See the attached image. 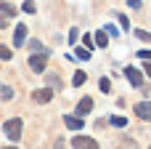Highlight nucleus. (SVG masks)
I'll return each instance as SVG.
<instances>
[{
  "instance_id": "1",
  "label": "nucleus",
  "mask_w": 151,
  "mask_h": 149,
  "mask_svg": "<svg viewBox=\"0 0 151 149\" xmlns=\"http://www.w3.org/2000/svg\"><path fill=\"white\" fill-rule=\"evenodd\" d=\"M45 64H48V51H35L32 56H29V69L32 72H45Z\"/></svg>"
},
{
  "instance_id": "2",
  "label": "nucleus",
  "mask_w": 151,
  "mask_h": 149,
  "mask_svg": "<svg viewBox=\"0 0 151 149\" xmlns=\"http://www.w3.org/2000/svg\"><path fill=\"white\" fill-rule=\"evenodd\" d=\"M3 131H5V136H8L11 141H19V139H21V120H19V117H11V120L3 125Z\"/></svg>"
},
{
  "instance_id": "3",
  "label": "nucleus",
  "mask_w": 151,
  "mask_h": 149,
  "mask_svg": "<svg viewBox=\"0 0 151 149\" xmlns=\"http://www.w3.org/2000/svg\"><path fill=\"white\" fill-rule=\"evenodd\" d=\"M72 147L74 149H98V141L90 139V136H74L72 139Z\"/></svg>"
},
{
  "instance_id": "4",
  "label": "nucleus",
  "mask_w": 151,
  "mask_h": 149,
  "mask_svg": "<svg viewBox=\"0 0 151 149\" xmlns=\"http://www.w3.org/2000/svg\"><path fill=\"white\" fill-rule=\"evenodd\" d=\"M133 109H135V115L141 120H151V101H138Z\"/></svg>"
},
{
  "instance_id": "5",
  "label": "nucleus",
  "mask_w": 151,
  "mask_h": 149,
  "mask_svg": "<svg viewBox=\"0 0 151 149\" xmlns=\"http://www.w3.org/2000/svg\"><path fill=\"white\" fill-rule=\"evenodd\" d=\"M125 77H127V80H130L135 88H141V85H143V75H141L135 67H127V69H125Z\"/></svg>"
},
{
  "instance_id": "6",
  "label": "nucleus",
  "mask_w": 151,
  "mask_h": 149,
  "mask_svg": "<svg viewBox=\"0 0 151 149\" xmlns=\"http://www.w3.org/2000/svg\"><path fill=\"white\" fill-rule=\"evenodd\" d=\"M32 99H35L37 104H48V101L53 99V91H50V88H40V91L32 93Z\"/></svg>"
},
{
  "instance_id": "7",
  "label": "nucleus",
  "mask_w": 151,
  "mask_h": 149,
  "mask_svg": "<svg viewBox=\"0 0 151 149\" xmlns=\"http://www.w3.org/2000/svg\"><path fill=\"white\" fill-rule=\"evenodd\" d=\"M64 123H66V128H72V131H80V128L85 125V120H82L80 115H66Z\"/></svg>"
},
{
  "instance_id": "8",
  "label": "nucleus",
  "mask_w": 151,
  "mask_h": 149,
  "mask_svg": "<svg viewBox=\"0 0 151 149\" xmlns=\"http://www.w3.org/2000/svg\"><path fill=\"white\" fill-rule=\"evenodd\" d=\"M24 40H27V27H24V24H19V27H16V32H13V45H16V48H21V45H24Z\"/></svg>"
},
{
  "instance_id": "9",
  "label": "nucleus",
  "mask_w": 151,
  "mask_h": 149,
  "mask_svg": "<svg viewBox=\"0 0 151 149\" xmlns=\"http://www.w3.org/2000/svg\"><path fill=\"white\" fill-rule=\"evenodd\" d=\"M90 109H93V99H90V96H85V99H80V104H77V115L82 117V115H88Z\"/></svg>"
},
{
  "instance_id": "10",
  "label": "nucleus",
  "mask_w": 151,
  "mask_h": 149,
  "mask_svg": "<svg viewBox=\"0 0 151 149\" xmlns=\"http://www.w3.org/2000/svg\"><path fill=\"white\" fill-rule=\"evenodd\" d=\"M96 45H98V48H106V45H109V32H106V29L96 32Z\"/></svg>"
},
{
  "instance_id": "11",
  "label": "nucleus",
  "mask_w": 151,
  "mask_h": 149,
  "mask_svg": "<svg viewBox=\"0 0 151 149\" xmlns=\"http://www.w3.org/2000/svg\"><path fill=\"white\" fill-rule=\"evenodd\" d=\"M85 80H88V75H85L82 69H77V72H74V77H72V83H74L77 88H80V85H85Z\"/></svg>"
},
{
  "instance_id": "12",
  "label": "nucleus",
  "mask_w": 151,
  "mask_h": 149,
  "mask_svg": "<svg viewBox=\"0 0 151 149\" xmlns=\"http://www.w3.org/2000/svg\"><path fill=\"white\" fill-rule=\"evenodd\" d=\"M0 13H5V16H16V8H13L11 3H5V0H0Z\"/></svg>"
},
{
  "instance_id": "13",
  "label": "nucleus",
  "mask_w": 151,
  "mask_h": 149,
  "mask_svg": "<svg viewBox=\"0 0 151 149\" xmlns=\"http://www.w3.org/2000/svg\"><path fill=\"white\" fill-rule=\"evenodd\" d=\"M109 123H111L114 128H125V125H127V120H125L122 115H114V117H109Z\"/></svg>"
},
{
  "instance_id": "14",
  "label": "nucleus",
  "mask_w": 151,
  "mask_h": 149,
  "mask_svg": "<svg viewBox=\"0 0 151 149\" xmlns=\"http://www.w3.org/2000/svg\"><path fill=\"white\" fill-rule=\"evenodd\" d=\"M74 59H80V61H88V59H90V51H88V48H77Z\"/></svg>"
},
{
  "instance_id": "15",
  "label": "nucleus",
  "mask_w": 151,
  "mask_h": 149,
  "mask_svg": "<svg viewBox=\"0 0 151 149\" xmlns=\"http://www.w3.org/2000/svg\"><path fill=\"white\" fill-rule=\"evenodd\" d=\"M0 96H3V101H11V96H13V88H11V85H3V88H0Z\"/></svg>"
},
{
  "instance_id": "16",
  "label": "nucleus",
  "mask_w": 151,
  "mask_h": 149,
  "mask_svg": "<svg viewBox=\"0 0 151 149\" xmlns=\"http://www.w3.org/2000/svg\"><path fill=\"white\" fill-rule=\"evenodd\" d=\"M8 59H13L11 48H8V45H0V61H8Z\"/></svg>"
},
{
  "instance_id": "17",
  "label": "nucleus",
  "mask_w": 151,
  "mask_h": 149,
  "mask_svg": "<svg viewBox=\"0 0 151 149\" xmlns=\"http://www.w3.org/2000/svg\"><path fill=\"white\" fill-rule=\"evenodd\" d=\"M135 37H138V40H143V43H151V35L146 32V29H135Z\"/></svg>"
},
{
  "instance_id": "18",
  "label": "nucleus",
  "mask_w": 151,
  "mask_h": 149,
  "mask_svg": "<svg viewBox=\"0 0 151 149\" xmlns=\"http://www.w3.org/2000/svg\"><path fill=\"white\" fill-rule=\"evenodd\" d=\"M48 83H50V88H58V85H61L58 75H48Z\"/></svg>"
},
{
  "instance_id": "19",
  "label": "nucleus",
  "mask_w": 151,
  "mask_h": 149,
  "mask_svg": "<svg viewBox=\"0 0 151 149\" xmlns=\"http://www.w3.org/2000/svg\"><path fill=\"white\" fill-rule=\"evenodd\" d=\"M98 85H101V91H104V93H109V88H111V83H109L106 77H101V83H98Z\"/></svg>"
},
{
  "instance_id": "20",
  "label": "nucleus",
  "mask_w": 151,
  "mask_h": 149,
  "mask_svg": "<svg viewBox=\"0 0 151 149\" xmlns=\"http://www.w3.org/2000/svg\"><path fill=\"white\" fill-rule=\"evenodd\" d=\"M35 8H37V5H35L32 0H27V3H24V11H27V13H35Z\"/></svg>"
},
{
  "instance_id": "21",
  "label": "nucleus",
  "mask_w": 151,
  "mask_h": 149,
  "mask_svg": "<svg viewBox=\"0 0 151 149\" xmlns=\"http://www.w3.org/2000/svg\"><path fill=\"white\" fill-rule=\"evenodd\" d=\"M117 19H119V24H122V29H130V21L122 16V13H117Z\"/></svg>"
},
{
  "instance_id": "22",
  "label": "nucleus",
  "mask_w": 151,
  "mask_h": 149,
  "mask_svg": "<svg viewBox=\"0 0 151 149\" xmlns=\"http://www.w3.org/2000/svg\"><path fill=\"white\" fill-rule=\"evenodd\" d=\"M93 45H96V43H93V37H90V35H85V48H88V51H90V48H93Z\"/></svg>"
},
{
  "instance_id": "23",
  "label": "nucleus",
  "mask_w": 151,
  "mask_h": 149,
  "mask_svg": "<svg viewBox=\"0 0 151 149\" xmlns=\"http://www.w3.org/2000/svg\"><path fill=\"white\" fill-rule=\"evenodd\" d=\"M29 48H32V51H42V45H40V40H32V43H29Z\"/></svg>"
},
{
  "instance_id": "24",
  "label": "nucleus",
  "mask_w": 151,
  "mask_h": 149,
  "mask_svg": "<svg viewBox=\"0 0 151 149\" xmlns=\"http://www.w3.org/2000/svg\"><path fill=\"white\" fill-rule=\"evenodd\" d=\"M77 35H80L77 29H69V43H74V40H77Z\"/></svg>"
},
{
  "instance_id": "25",
  "label": "nucleus",
  "mask_w": 151,
  "mask_h": 149,
  "mask_svg": "<svg viewBox=\"0 0 151 149\" xmlns=\"http://www.w3.org/2000/svg\"><path fill=\"white\" fill-rule=\"evenodd\" d=\"M138 56H141V59H149V61H151V51H141Z\"/></svg>"
},
{
  "instance_id": "26",
  "label": "nucleus",
  "mask_w": 151,
  "mask_h": 149,
  "mask_svg": "<svg viewBox=\"0 0 151 149\" xmlns=\"http://www.w3.org/2000/svg\"><path fill=\"white\" fill-rule=\"evenodd\" d=\"M8 24V16H0V27H5Z\"/></svg>"
},
{
  "instance_id": "27",
  "label": "nucleus",
  "mask_w": 151,
  "mask_h": 149,
  "mask_svg": "<svg viewBox=\"0 0 151 149\" xmlns=\"http://www.w3.org/2000/svg\"><path fill=\"white\" fill-rule=\"evenodd\" d=\"M146 75H151V61L146 59Z\"/></svg>"
},
{
  "instance_id": "28",
  "label": "nucleus",
  "mask_w": 151,
  "mask_h": 149,
  "mask_svg": "<svg viewBox=\"0 0 151 149\" xmlns=\"http://www.w3.org/2000/svg\"><path fill=\"white\" fill-rule=\"evenodd\" d=\"M3 149H19V147H3Z\"/></svg>"
},
{
  "instance_id": "29",
  "label": "nucleus",
  "mask_w": 151,
  "mask_h": 149,
  "mask_svg": "<svg viewBox=\"0 0 151 149\" xmlns=\"http://www.w3.org/2000/svg\"><path fill=\"white\" fill-rule=\"evenodd\" d=\"M149 149H151V147H149Z\"/></svg>"
}]
</instances>
